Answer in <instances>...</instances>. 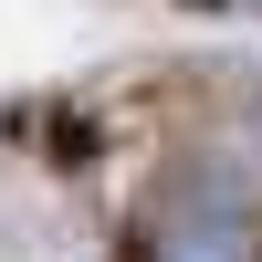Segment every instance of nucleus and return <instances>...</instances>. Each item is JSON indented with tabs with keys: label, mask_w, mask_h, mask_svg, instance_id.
<instances>
[{
	"label": "nucleus",
	"mask_w": 262,
	"mask_h": 262,
	"mask_svg": "<svg viewBox=\"0 0 262 262\" xmlns=\"http://www.w3.org/2000/svg\"><path fill=\"white\" fill-rule=\"evenodd\" d=\"M158 262H252V231L242 210H179L158 231Z\"/></svg>",
	"instance_id": "f257e3e1"
}]
</instances>
